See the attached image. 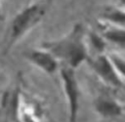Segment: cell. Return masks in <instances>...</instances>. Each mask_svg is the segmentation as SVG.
Here are the masks:
<instances>
[{
	"mask_svg": "<svg viewBox=\"0 0 125 122\" xmlns=\"http://www.w3.org/2000/svg\"><path fill=\"white\" fill-rule=\"evenodd\" d=\"M90 40L92 43L93 48L99 52V53H103L104 48H105V42H104V38L102 35H99L95 32H92L90 34Z\"/></svg>",
	"mask_w": 125,
	"mask_h": 122,
	"instance_id": "8fae6325",
	"label": "cell"
},
{
	"mask_svg": "<svg viewBox=\"0 0 125 122\" xmlns=\"http://www.w3.org/2000/svg\"><path fill=\"white\" fill-rule=\"evenodd\" d=\"M102 36L104 39L125 48V28L116 26L106 27L102 30Z\"/></svg>",
	"mask_w": 125,
	"mask_h": 122,
	"instance_id": "52a82bcc",
	"label": "cell"
},
{
	"mask_svg": "<svg viewBox=\"0 0 125 122\" xmlns=\"http://www.w3.org/2000/svg\"><path fill=\"white\" fill-rule=\"evenodd\" d=\"M108 57L118 75L121 77V79L122 78L125 79V60L118 57L117 55H110Z\"/></svg>",
	"mask_w": 125,
	"mask_h": 122,
	"instance_id": "30bf717a",
	"label": "cell"
},
{
	"mask_svg": "<svg viewBox=\"0 0 125 122\" xmlns=\"http://www.w3.org/2000/svg\"><path fill=\"white\" fill-rule=\"evenodd\" d=\"M120 3H121L122 5H125V0H120Z\"/></svg>",
	"mask_w": 125,
	"mask_h": 122,
	"instance_id": "7c38bea8",
	"label": "cell"
},
{
	"mask_svg": "<svg viewBox=\"0 0 125 122\" xmlns=\"http://www.w3.org/2000/svg\"><path fill=\"white\" fill-rule=\"evenodd\" d=\"M19 122H40V118L36 112L32 111V108L21 104L19 113Z\"/></svg>",
	"mask_w": 125,
	"mask_h": 122,
	"instance_id": "ba28073f",
	"label": "cell"
},
{
	"mask_svg": "<svg viewBox=\"0 0 125 122\" xmlns=\"http://www.w3.org/2000/svg\"><path fill=\"white\" fill-rule=\"evenodd\" d=\"M44 49L50 52L57 60L62 61L69 68H77L83 61L88 60V52L83 40V28L77 24L63 38L47 42Z\"/></svg>",
	"mask_w": 125,
	"mask_h": 122,
	"instance_id": "6da1fadb",
	"label": "cell"
},
{
	"mask_svg": "<svg viewBox=\"0 0 125 122\" xmlns=\"http://www.w3.org/2000/svg\"><path fill=\"white\" fill-rule=\"evenodd\" d=\"M91 66L97 75L106 84L115 88L123 86L122 79L116 72L108 56L99 55L95 60L91 61Z\"/></svg>",
	"mask_w": 125,
	"mask_h": 122,
	"instance_id": "277c9868",
	"label": "cell"
},
{
	"mask_svg": "<svg viewBox=\"0 0 125 122\" xmlns=\"http://www.w3.org/2000/svg\"><path fill=\"white\" fill-rule=\"evenodd\" d=\"M104 18L110 22L125 24V12L118 9H113L105 12V14L104 15Z\"/></svg>",
	"mask_w": 125,
	"mask_h": 122,
	"instance_id": "9c48e42d",
	"label": "cell"
},
{
	"mask_svg": "<svg viewBox=\"0 0 125 122\" xmlns=\"http://www.w3.org/2000/svg\"><path fill=\"white\" fill-rule=\"evenodd\" d=\"M94 107L96 112L106 119L116 118L123 113V106L114 98L101 95L94 102Z\"/></svg>",
	"mask_w": 125,
	"mask_h": 122,
	"instance_id": "5b68a950",
	"label": "cell"
},
{
	"mask_svg": "<svg viewBox=\"0 0 125 122\" xmlns=\"http://www.w3.org/2000/svg\"><path fill=\"white\" fill-rule=\"evenodd\" d=\"M29 61L46 73L52 74L58 69V60L47 50H30L25 54Z\"/></svg>",
	"mask_w": 125,
	"mask_h": 122,
	"instance_id": "8992f818",
	"label": "cell"
},
{
	"mask_svg": "<svg viewBox=\"0 0 125 122\" xmlns=\"http://www.w3.org/2000/svg\"><path fill=\"white\" fill-rule=\"evenodd\" d=\"M45 13L44 7L39 4H33L25 9H23L20 14H18L11 24V30L9 34L8 43L6 46V52H8L11 47L31 27H33L43 17Z\"/></svg>",
	"mask_w": 125,
	"mask_h": 122,
	"instance_id": "7a4b0ae2",
	"label": "cell"
},
{
	"mask_svg": "<svg viewBox=\"0 0 125 122\" xmlns=\"http://www.w3.org/2000/svg\"><path fill=\"white\" fill-rule=\"evenodd\" d=\"M60 72L63 92L68 103V122H77L80 105V91L74 69H71L67 66H62Z\"/></svg>",
	"mask_w": 125,
	"mask_h": 122,
	"instance_id": "3957f363",
	"label": "cell"
}]
</instances>
